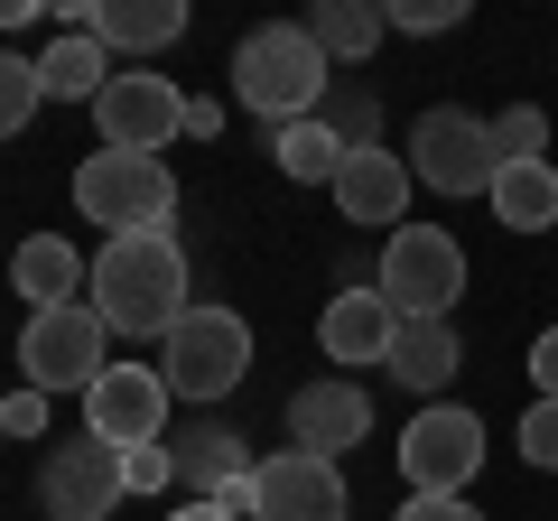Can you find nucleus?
<instances>
[{
    "mask_svg": "<svg viewBox=\"0 0 558 521\" xmlns=\"http://www.w3.org/2000/svg\"><path fill=\"white\" fill-rule=\"evenodd\" d=\"M0 438H10V420H0Z\"/></svg>",
    "mask_w": 558,
    "mask_h": 521,
    "instance_id": "72a5a7b5",
    "label": "nucleus"
},
{
    "mask_svg": "<svg viewBox=\"0 0 558 521\" xmlns=\"http://www.w3.org/2000/svg\"><path fill=\"white\" fill-rule=\"evenodd\" d=\"M317 344H326V363H344V373H373V363H391V344H400V307L381 299L373 280H354V289L326 299Z\"/></svg>",
    "mask_w": 558,
    "mask_h": 521,
    "instance_id": "4468645a",
    "label": "nucleus"
},
{
    "mask_svg": "<svg viewBox=\"0 0 558 521\" xmlns=\"http://www.w3.org/2000/svg\"><path fill=\"white\" fill-rule=\"evenodd\" d=\"M531 381H539V401H558V326H539V344H531Z\"/></svg>",
    "mask_w": 558,
    "mask_h": 521,
    "instance_id": "7c9ffc66",
    "label": "nucleus"
},
{
    "mask_svg": "<svg viewBox=\"0 0 558 521\" xmlns=\"http://www.w3.org/2000/svg\"><path fill=\"white\" fill-rule=\"evenodd\" d=\"M47 410H57V401H47V391H28V381H20V391H0V420H10V438H47Z\"/></svg>",
    "mask_w": 558,
    "mask_h": 521,
    "instance_id": "c85d7f7f",
    "label": "nucleus"
},
{
    "mask_svg": "<svg viewBox=\"0 0 558 521\" xmlns=\"http://www.w3.org/2000/svg\"><path fill=\"white\" fill-rule=\"evenodd\" d=\"M94 38L112 57H159L186 38V0H94Z\"/></svg>",
    "mask_w": 558,
    "mask_h": 521,
    "instance_id": "a211bd4d",
    "label": "nucleus"
},
{
    "mask_svg": "<svg viewBox=\"0 0 558 521\" xmlns=\"http://www.w3.org/2000/svg\"><path fill=\"white\" fill-rule=\"evenodd\" d=\"M242 373H252V326H242V307H215L196 299L178 326L159 336V381H168V401H233Z\"/></svg>",
    "mask_w": 558,
    "mask_h": 521,
    "instance_id": "7ed1b4c3",
    "label": "nucleus"
},
{
    "mask_svg": "<svg viewBox=\"0 0 558 521\" xmlns=\"http://www.w3.org/2000/svg\"><path fill=\"white\" fill-rule=\"evenodd\" d=\"M94 131H102V149L159 159V149L186 131V94L159 75V65H121V75L102 84V102H94Z\"/></svg>",
    "mask_w": 558,
    "mask_h": 521,
    "instance_id": "9d476101",
    "label": "nucleus"
},
{
    "mask_svg": "<svg viewBox=\"0 0 558 521\" xmlns=\"http://www.w3.org/2000/svg\"><path fill=\"white\" fill-rule=\"evenodd\" d=\"M223 84H233V102H242V112H260L270 131H289V121L326 112V84H336V65L317 57L307 20H270V28H252V38L233 47Z\"/></svg>",
    "mask_w": 558,
    "mask_h": 521,
    "instance_id": "f03ea898",
    "label": "nucleus"
},
{
    "mask_svg": "<svg viewBox=\"0 0 558 521\" xmlns=\"http://www.w3.org/2000/svg\"><path fill=\"white\" fill-rule=\"evenodd\" d=\"M521 457H531L539 475H558V401H531V410H521Z\"/></svg>",
    "mask_w": 558,
    "mask_h": 521,
    "instance_id": "bb28decb",
    "label": "nucleus"
},
{
    "mask_svg": "<svg viewBox=\"0 0 558 521\" xmlns=\"http://www.w3.org/2000/svg\"><path fill=\"white\" fill-rule=\"evenodd\" d=\"M484 205H494L512 233H549V223H558V168H549V159H512Z\"/></svg>",
    "mask_w": 558,
    "mask_h": 521,
    "instance_id": "aec40b11",
    "label": "nucleus"
},
{
    "mask_svg": "<svg viewBox=\"0 0 558 521\" xmlns=\"http://www.w3.org/2000/svg\"><path fill=\"white\" fill-rule=\"evenodd\" d=\"M391 457H400V475H410V494H465L475 465H484V420L457 410V401H428L410 428H400Z\"/></svg>",
    "mask_w": 558,
    "mask_h": 521,
    "instance_id": "1a4fd4ad",
    "label": "nucleus"
},
{
    "mask_svg": "<svg viewBox=\"0 0 558 521\" xmlns=\"http://www.w3.org/2000/svg\"><path fill=\"white\" fill-rule=\"evenodd\" d=\"M373 438V401H363V381H307L289 391V447L307 457H344V447Z\"/></svg>",
    "mask_w": 558,
    "mask_h": 521,
    "instance_id": "2eb2a0df",
    "label": "nucleus"
},
{
    "mask_svg": "<svg viewBox=\"0 0 558 521\" xmlns=\"http://www.w3.org/2000/svg\"><path fill=\"white\" fill-rule=\"evenodd\" d=\"M84 280H94V270H84V252L65 233H28L20 252H10V299H28V317H38V307H75Z\"/></svg>",
    "mask_w": 558,
    "mask_h": 521,
    "instance_id": "f3484780",
    "label": "nucleus"
},
{
    "mask_svg": "<svg viewBox=\"0 0 558 521\" xmlns=\"http://www.w3.org/2000/svg\"><path fill=\"white\" fill-rule=\"evenodd\" d=\"M121 484H131V494H168V484H178L168 447H121Z\"/></svg>",
    "mask_w": 558,
    "mask_h": 521,
    "instance_id": "cd10ccee",
    "label": "nucleus"
},
{
    "mask_svg": "<svg viewBox=\"0 0 558 521\" xmlns=\"http://www.w3.org/2000/svg\"><path fill=\"white\" fill-rule=\"evenodd\" d=\"M38 102H47L38 57H10V47H0V141H20L28 121H38Z\"/></svg>",
    "mask_w": 558,
    "mask_h": 521,
    "instance_id": "b1692460",
    "label": "nucleus"
},
{
    "mask_svg": "<svg viewBox=\"0 0 558 521\" xmlns=\"http://www.w3.org/2000/svg\"><path fill=\"white\" fill-rule=\"evenodd\" d=\"M121 494H131L121 484V447H102V438L47 447V465H38V512L47 521H112Z\"/></svg>",
    "mask_w": 558,
    "mask_h": 521,
    "instance_id": "9b49d317",
    "label": "nucleus"
},
{
    "mask_svg": "<svg viewBox=\"0 0 558 521\" xmlns=\"http://www.w3.org/2000/svg\"><path fill=\"white\" fill-rule=\"evenodd\" d=\"M186 252L178 233H112L94 252V317L112 336H168L186 317Z\"/></svg>",
    "mask_w": 558,
    "mask_h": 521,
    "instance_id": "f257e3e1",
    "label": "nucleus"
},
{
    "mask_svg": "<svg viewBox=\"0 0 558 521\" xmlns=\"http://www.w3.org/2000/svg\"><path fill=\"white\" fill-rule=\"evenodd\" d=\"M168 465H178V484H196V502H242L260 457H242V428L196 420V428H178V438H168Z\"/></svg>",
    "mask_w": 558,
    "mask_h": 521,
    "instance_id": "dca6fc26",
    "label": "nucleus"
},
{
    "mask_svg": "<svg viewBox=\"0 0 558 521\" xmlns=\"http://www.w3.org/2000/svg\"><path fill=\"white\" fill-rule=\"evenodd\" d=\"M38 20V0H0V28H28Z\"/></svg>",
    "mask_w": 558,
    "mask_h": 521,
    "instance_id": "473e14b6",
    "label": "nucleus"
},
{
    "mask_svg": "<svg viewBox=\"0 0 558 521\" xmlns=\"http://www.w3.org/2000/svg\"><path fill=\"white\" fill-rule=\"evenodd\" d=\"M20 373H28V391H47V401H57V391H94L102 373H112V326L94 317V307H38V317L20 326Z\"/></svg>",
    "mask_w": 558,
    "mask_h": 521,
    "instance_id": "423d86ee",
    "label": "nucleus"
},
{
    "mask_svg": "<svg viewBox=\"0 0 558 521\" xmlns=\"http://www.w3.org/2000/svg\"><path fill=\"white\" fill-rule=\"evenodd\" d=\"M391 521H484V512H475L465 494H410V502H400Z\"/></svg>",
    "mask_w": 558,
    "mask_h": 521,
    "instance_id": "c756f323",
    "label": "nucleus"
},
{
    "mask_svg": "<svg viewBox=\"0 0 558 521\" xmlns=\"http://www.w3.org/2000/svg\"><path fill=\"white\" fill-rule=\"evenodd\" d=\"M494 149H502V168H512V159H549V112H539V102L494 112Z\"/></svg>",
    "mask_w": 558,
    "mask_h": 521,
    "instance_id": "393cba45",
    "label": "nucleus"
},
{
    "mask_svg": "<svg viewBox=\"0 0 558 521\" xmlns=\"http://www.w3.org/2000/svg\"><path fill=\"white\" fill-rule=\"evenodd\" d=\"M270 159H279V178H299V186H336L344 141L326 131V112H307V121H289V131H270Z\"/></svg>",
    "mask_w": 558,
    "mask_h": 521,
    "instance_id": "5701e85b",
    "label": "nucleus"
},
{
    "mask_svg": "<svg viewBox=\"0 0 558 521\" xmlns=\"http://www.w3.org/2000/svg\"><path fill=\"white\" fill-rule=\"evenodd\" d=\"M410 178L428 196H494L502 149H494V112H465V102H438V112L410 121Z\"/></svg>",
    "mask_w": 558,
    "mask_h": 521,
    "instance_id": "39448f33",
    "label": "nucleus"
},
{
    "mask_svg": "<svg viewBox=\"0 0 558 521\" xmlns=\"http://www.w3.org/2000/svg\"><path fill=\"white\" fill-rule=\"evenodd\" d=\"M381 20L400 38H447V28H465V0H381Z\"/></svg>",
    "mask_w": 558,
    "mask_h": 521,
    "instance_id": "a878e982",
    "label": "nucleus"
},
{
    "mask_svg": "<svg viewBox=\"0 0 558 521\" xmlns=\"http://www.w3.org/2000/svg\"><path fill=\"white\" fill-rule=\"evenodd\" d=\"M75 215L102 223V242L112 233H168L178 178H168V159H140V149H94L75 168Z\"/></svg>",
    "mask_w": 558,
    "mask_h": 521,
    "instance_id": "20e7f679",
    "label": "nucleus"
},
{
    "mask_svg": "<svg viewBox=\"0 0 558 521\" xmlns=\"http://www.w3.org/2000/svg\"><path fill=\"white\" fill-rule=\"evenodd\" d=\"M410 159H400V149H344V168H336V186H326V196H336V215L344 223H363V233H381L391 242L400 223H410Z\"/></svg>",
    "mask_w": 558,
    "mask_h": 521,
    "instance_id": "ddd939ff",
    "label": "nucleus"
},
{
    "mask_svg": "<svg viewBox=\"0 0 558 521\" xmlns=\"http://www.w3.org/2000/svg\"><path fill=\"white\" fill-rule=\"evenodd\" d=\"M447 373H457V326H447V317H400L391 381H410V391H447Z\"/></svg>",
    "mask_w": 558,
    "mask_h": 521,
    "instance_id": "412c9836",
    "label": "nucleus"
},
{
    "mask_svg": "<svg viewBox=\"0 0 558 521\" xmlns=\"http://www.w3.org/2000/svg\"><path fill=\"white\" fill-rule=\"evenodd\" d=\"M381 10H363V0H317V10H307V38H317V57L326 65H363L381 47Z\"/></svg>",
    "mask_w": 558,
    "mask_h": 521,
    "instance_id": "4be33fe9",
    "label": "nucleus"
},
{
    "mask_svg": "<svg viewBox=\"0 0 558 521\" xmlns=\"http://www.w3.org/2000/svg\"><path fill=\"white\" fill-rule=\"evenodd\" d=\"M112 75H121V65H112V47H102V38H75V28H65V38L38 57L47 102H102V84H112Z\"/></svg>",
    "mask_w": 558,
    "mask_h": 521,
    "instance_id": "6ab92c4d",
    "label": "nucleus"
},
{
    "mask_svg": "<svg viewBox=\"0 0 558 521\" xmlns=\"http://www.w3.org/2000/svg\"><path fill=\"white\" fill-rule=\"evenodd\" d=\"M242 521H354V484L336 457H307V447H279L252 465V494L233 502Z\"/></svg>",
    "mask_w": 558,
    "mask_h": 521,
    "instance_id": "6e6552de",
    "label": "nucleus"
},
{
    "mask_svg": "<svg viewBox=\"0 0 558 521\" xmlns=\"http://www.w3.org/2000/svg\"><path fill=\"white\" fill-rule=\"evenodd\" d=\"M373 289L400 307V317H447V307L465 299V242L447 233V223H400V233L381 242Z\"/></svg>",
    "mask_w": 558,
    "mask_h": 521,
    "instance_id": "0eeeda50",
    "label": "nucleus"
},
{
    "mask_svg": "<svg viewBox=\"0 0 558 521\" xmlns=\"http://www.w3.org/2000/svg\"><path fill=\"white\" fill-rule=\"evenodd\" d=\"M168 521H242V512H233V502H196V494H186V502H178Z\"/></svg>",
    "mask_w": 558,
    "mask_h": 521,
    "instance_id": "2f4dec72",
    "label": "nucleus"
},
{
    "mask_svg": "<svg viewBox=\"0 0 558 521\" xmlns=\"http://www.w3.org/2000/svg\"><path fill=\"white\" fill-rule=\"evenodd\" d=\"M84 438H102V447H159L168 438V381H159V363H112V373L84 391Z\"/></svg>",
    "mask_w": 558,
    "mask_h": 521,
    "instance_id": "f8f14e48",
    "label": "nucleus"
}]
</instances>
